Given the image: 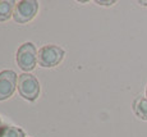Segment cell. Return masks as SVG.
<instances>
[{"instance_id":"cell-8","label":"cell","mask_w":147,"mask_h":137,"mask_svg":"<svg viewBox=\"0 0 147 137\" xmlns=\"http://www.w3.org/2000/svg\"><path fill=\"white\" fill-rule=\"evenodd\" d=\"M0 137H26V133L19 127L0 125Z\"/></svg>"},{"instance_id":"cell-9","label":"cell","mask_w":147,"mask_h":137,"mask_svg":"<svg viewBox=\"0 0 147 137\" xmlns=\"http://www.w3.org/2000/svg\"><path fill=\"white\" fill-rule=\"evenodd\" d=\"M98 5H105V7H110V5H114L115 1L114 0H110V1H101V0H96Z\"/></svg>"},{"instance_id":"cell-1","label":"cell","mask_w":147,"mask_h":137,"mask_svg":"<svg viewBox=\"0 0 147 137\" xmlns=\"http://www.w3.org/2000/svg\"><path fill=\"white\" fill-rule=\"evenodd\" d=\"M37 50L36 46L32 42H24L17 50L16 60L17 64L19 65L22 71H24V73H30L31 71H33L36 68V64L38 62L37 58Z\"/></svg>"},{"instance_id":"cell-10","label":"cell","mask_w":147,"mask_h":137,"mask_svg":"<svg viewBox=\"0 0 147 137\" xmlns=\"http://www.w3.org/2000/svg\"><path fill=\"white\" fill-rule=\"evenodd\" d=\"M138 3H140L141 5H145V7H147V1H138Z\"/></svg>"},{"instance_id":"cell-12","label":"cell","mask_w":147,"mask_h":137,"mask_svg":"<svg viewBox=\"0 0 147 137\" xmlns=\"http://www.w3.org/2000/svg\"><path fill=\"white\" fill-rule=\"evenodd\" d=\"M0 125H1V119H0Z\"/></svg>"},{"instance_id":"cell-7","label":"cell","mask_w":147,"mask_h":137,"mask_svg":"<svg viewBox=\"0 0 147 137\" xmlns=\"http://www.w3.org/2000/svg\"><path fill=\"white\" fill-rule=\"evenodd\" d=\"M16 4V1H7V0L0 1V22H5L10 17H13Z\"/></svg>"},{"instance_id":"cell-3","label":"cell","mask_w":147,"mask_h":137,"mask_svg":"<svg viewBox=\"0 0 147 137\" xmlns=\"http://www.w3.org/2000/svg\"><path fill=\"white\" fill-rule=\"evenodd\" d=\"M65 51L58 45H44L38 50L37 58L38 64L44 68H53L56 67L61 60H63Z\"/></svg>"},{"instance_id":"cell-2","label":"cell","mask_w":147,"mask_h":137,"mask_svg":"<svg viewBox=\"0 0 147 137\" xmlns=\"http://www.w3.org/2000/svg\"><path fill=\"white\" fill-rule=\"evenodd\" d=\"M18 92L24 100L35 101L40 95V83L38 79L31 73H22L18 76Z\"/></svg>"},{"instance_id":"cell-11","label":"cell","mask_w":147,"mask_h":137,"mask_svg":"<svg viewBox=\"0 0 147 137\" xmlns=\"http://www.w3.org/2000/svg\"><path fill=\"white\" fill-rule=\"evenodd\" d=\"M146 98H147V86H146Z\"/></svg>"},{"instance_id":"cell-4","label":"cell","mask_w":147,"mask_h":137,"mask_svg":"<svg viewBox=\"0 0 147 137\" xmlns=\"http://www.w3.org/2000/svg\"><path fill=\"white\" fill-rule=\"evenodd\" d=\"M38 12V3L35 0H22L14 7L13 19L19 24L28 23Z\"/></svg>"},{"instance_id":"cell-6","label":"cell","mask_w":147,"mask_h":137,"mask_svg":"<svg viewBox=\"0 0 147 137\" xmlns=\"http://www.w3.org/2000/svg\"><path fill=\"white\" fill-rule=\"evenodd\" d=\"M132 109L138 118L147 122V98H143V96L136 98L132 104Z\"/></svg>"},{"instance_id":"cell-5","label":"cell","mask_w":147,"mask_h":137,"mask_svg":"<svg viewBox=\"0 0 147 137\" xmlns=\"http://www.w3.org/2000/svg\"><path fill=\"white\" fill-rule=\"evenodd\" d=\"M18 83L17 73L12 69H4L0 72V101L8 100L14 94Z\"/></svg>"}]
</instances>
